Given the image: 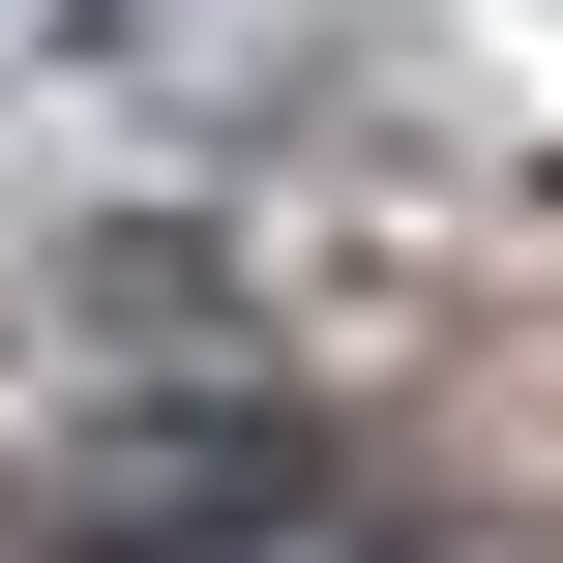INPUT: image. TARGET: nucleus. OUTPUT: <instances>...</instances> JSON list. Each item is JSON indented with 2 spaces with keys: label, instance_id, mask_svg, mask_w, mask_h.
<instances>
[{
  "label": "nucleus",
  "instance_id": "f257e3e1",
  "mask_svg": "<svg viewBox=\"0 0 563 563\" xmlns=\"http://www.w3.org/2000/svg\"><path fill=\"white\" fill-rule=\"evenodd\" d=\"M89 534H119V563H238V534H297V445H148Z\"/></svg>",
  "mask_w": 563,
  "mask_h": 563
}]
</instances>
